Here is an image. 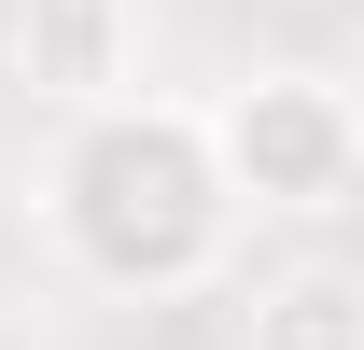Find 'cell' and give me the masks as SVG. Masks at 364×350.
<instances>
[{"label": "cell", "instance_id": "obj_3", "mask_svg": "<svg viewBox=\"0 0 364 350\" xmlns=\"http://www.w3.org/2000/svg\"><path fill=\"white\" fill-rule=\"evenodd\" d=\"M28 85L43 98H127V0H28Z\"/></svg>", "mask_w": 364, "mask_h": 350}, {"label": "cell", "instance_id": "obj_1", "mask_svg": "<svg viewBox=\"0 0 364 350\" xmlns=\"http://www.w3.org/2000/svg\"><path fill=\"white\" fill-rule=\"evenodd\" d=\"M43 211H56V253L85 266L98 295H196L225 280V238H238V182L210 154V112L196 98H85L70 140L43 169Z\"/></svg>", "mask_w": 364, "mask_h": 350}, {"label": "cell", "instance_id": "obj_2", "mask_svg": "<svg viewBox=\"0 0 364 350\" xmlns=\"http://www.w3.org/2000/svg\"><path fill=\"white\" fill-rule=\"evenodd\" d=\"M210 154H225L238 211H350V182H364V98L322 85V70H252V85L210 112Z\"/></svg>", "mask_w": 364, "mask_h": 350}, {"label": "cell", "instance_id": "obj_4", "mask_svg": "<svg viewBox=\"0 0 364 350\" xmlns=\"http://www.w3.org/2000/svg\"><path fill=\"white\" fill-rule=\"evenodd\" d=\"M238 350H364V280H350V266H294V280H267L252 322H238Z\"/></svg>", "mask_w": 364, "mask_h": 350}]
</instances>
